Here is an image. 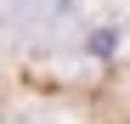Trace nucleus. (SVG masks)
Returning <instances> with one entry per match:
<instances>
[]
</instances>
